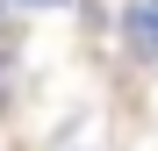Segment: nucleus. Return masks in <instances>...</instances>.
Masks as SVG:
<instances>
[{
  "instance_id": "obj_1",
  "label": "nucleus",
  "mask_w": 158,
  "mask_h": 151,
  "mask_svg": "<svg viewBox=\"0 0 158 151\" xmlns=\"http://www.w3.org/2000/svg\"><path fill=\"white\" fill-rule=\"evenodd\" d=\"M122 29H129V43H137L144 58H158V0H129L122 7Z\"/></svg>"
},
{
  "instance_id": "obj_2",
  "label": "nucleus",
  "mask_w": 158,
  "mask_h": 151,
  "mask_svg": "<svg viewBox=\"0 0 158 151\" xmlns=\"http://www.w3.org/2000/svg\"><path fill=\"white\" fill-rule=\"evenodd\" d=\"M7 7H65V0H7Z\"/></svg>"
}]
</instances>
